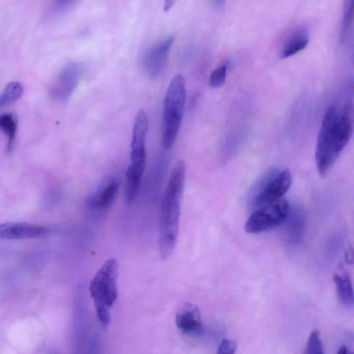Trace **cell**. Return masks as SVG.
Here are the masks:
<instances>
[{
	"label": "cell",
	"mask_w": 354,
	"mask_h": 354,
	"mask_svg": "<svg viewBox=\"0 0 354 354\" xmlns=\"http://www.w3.org/2000/svg\"><path fill=\"white\" fill-rule=\"evenodd\" d=\"M353 129V107L347 101L339 108L331 105L323 118L316 150L317 170L321 177L330 172L351 137Z\"/></svg>",
	"instance_id": "obj_1"
},
{
	"label": "cell",
	"mask_w": 354,
	"mask_h": 354,
	"mask_svg": "<svg viewBox=\"0 0 354 354\" xmlns=\"http://www.w3.org/2000/svg\"><path fill=\"white\" fill-rule=\"evenodd\" d=\"M186 175V166L184 162H178L171 172L162 200L159 248L163 260L172 255L177 242Z\"/></svg>",
	"instance_id": "obj_2"
},
{
	"label": "cell",
	"mask_w": 354,
	"mask_h": 354,
	"mask_svg": "<svg viewBox=\"0 0 354 354\" xmlns=\"http://www.w3.org/2000/svg\"><path fill=\"white\" fill-rule=\"evenodd\" d=\"M118 263L116 258L107 260L92 278L90 293L98 319L106 329L111 323L110 309L118 298Z\"/></svg>",
	"instance_id": "obj_3"
},
{
	"label": "cell",
	"mask_w": 354,
	"mask_h": 354,
	"mask_svg": "<svg viewBox=\"0 0 354 354\" xmlns=\"http://www.w3.org/2000/svg\"><path fill=\"white\" fill-rule=\"evenodd\" d=\"M186 98L185 78L171 80L164 101L162 146L168 150L175 144L183 121Z\"/></svg>",
	"instance_id": "obj_4"
},
{
	"label": "cell",
	"mask_w": 354,
	"mask_h": 354,
	"mask_svg": "<svg viewBox=\"0 0 354 354\" xmlns=\"http://www.w3.org/2000/svg\"><path fill=\"white\" fill-rule=\"evenodd\" d=\"M149 117L144 110L137 114L134 125L130 152V165L126 172L125 192L128 195L138 193L147 165V138Z\"/></svg>",
	"instance_id": "obj_5"
},
{
	"label": "cell",
	"mask_w": 354,
	"mask_h": 354,
	"mask_svg": "<svg viewBox=\"0 0 354 354\" xmlns=\"http://www.w3.org/2000/svg\"><path fill=\"white\" fill-rule=\"evenodd\" d=\"M291 206L285 199H280L255 210L248 219L245 231L250 234L268 231L284 224Z\"/></svg>",
	"instance_id": "obj_6"
},
{
	"label": "cell",
	"mask_w": 354,
	"mask_h": 354,
	"mask_svg": "<svg viewBox=\"0 0 354 354\" xmlns=\"http://www.w3.org/2000/svg\"><path fill=\"white\" fill-rule=\"evenodd\" d=\"M292 181V174L288 170L271 173L266 177L253 197V207L256 210L281 199L290 190Z\"/></svg>",
	"instance_id": "obj_7"
},
{
	"label": "cell",
	"mask_w": 354,
	"mask_h": 354,
	"mask_svg": "<svg viewBox=\"0 0 354 354\" xmlns=\"http://www.w3.org/2000/svg\"><path fill=\"white\" fill-rule=\"evenodd\" d=\"M84 73L81 64L72 62L66 64L61 71L51 94L59 102H67L76 90Z\"/></svg>",
	"instance_id": "obj_8"
},
{
	"label": "cell",
	"mask_w": 354,
	"mask_h": 354,
	"mask_svg": "<svg viewBox=\"0 0 354 354\" xmlns=\"http://www.w3.org/2000/svg\"><path fill=\"white\" fill-rule=\"evenodd\" d=\"M173 42L174 37H169L150 48L144 55L143 65L151 79H158L164 73Z\"/></svg>",
	"instance_id": "obj_9"
},
{
	"label": "cell",
	"mask_w": 354,
	"mask_h": 354,
	"mask_svg": "<svg viewBox=\"0 0 354 354\" xmlns=\"http://www.w3.org/2000/svg\"><path fill=\"white\" fill-rule=\"evenodd\" d=\"M49 231L40 225L27 223L0 225V240H27L46 236Z\"/></svg>",
	"instance_id": "obj_10"
},
{
	"label": "cell",
	"mask_w": 354,
	"mask_h": 354,
	"mask_svg": "<svg viewBox=\"0 0 354 354\" xmlns=\"http://www.w3.org/2000/svg\"><path fill=\"white\" fill-rule=\"evenodd\" d=\"M175 322L177 328L185 334H197L203 330L199 309L190 303H185L180 307Z\"/></svg>",
	"instance_id": "obj_11"
},
{
	"label": "cell",
	"mask_w": 354,
	"mask_h": 354,
	"mask_svg": "<svg viewBox=\"0 0 354 354\" xmlns=\"http://www.w3.org/2000/svg\"><path fill=\"white\" fill-rule=\"evenodd\" d=\"M120 187V181L117 179H112L98 192L91 195L87 204L95 210H105L114 202Z\"/></svg>",
	"instance_id": "obj_12"
},
{
	"label": "cell",
	"mask_w": 354,
	"mask_h": 354,
	"mask_svg": "<svg viewBox=\"0 0 354 354\" xmlns=\"http://www.w3.org/2000/svg\"><path fill=\"white\" fill-rule=\"evenodd\" d=\"M333 280L341 303L351 308L353 306V292L351 277L343 267H338L333 274Z\"/></svg>",
	"instance_id": "obj_13"
},
{
	"label": "cell",
	"mask_w": 354,
	"mask_h": 354,
	"mask_svg": "<svg viewBox=\"0 0 354 354\" xmlns=\"http://www.w3.org/2000/svg\"><path fill=\"white\" fill-rule=\"evenodd\" d=\"M309 42L308 32L305 29L296 31L281 49L280 56L285 59L292 57L305 49Z\"/></svg>",
	"instance_id": "obj_14"
},
{
	"label": "cell",
	"mask_w": 354,
	"mask_h": 354,
	"mask_svg": "<svg viewBox=\"0 0 354 354\" xmlns=\"http://www.w3.org/2000/svg\"><path fill=\"white\" fill-rule=\"evenodd\" d=\"M287 232L290 240L298 244L303 238L305 219L303 212L299 209H290V214L286 222Z\"/></svg>",
	"instance_id": "obj_15"
},
{
	"label": "cell",
	"mask_w": 354,
	"mask_h": 354,
	"mask_svg": "<svg viewBox=\"0 0 354 354\" xmlns=\"http://www.w3.org/2000/svg\"><path fill=\"white\" fill-rule=\"evenodd\" d=\"M18 129V119L12 113L0 115V130L8 136V151L13 150Z\"/></svg>",
	"instance_id": "obj_16"
},
{
	"label": "cell",
	"mask_w": 354,
	"mask_h": 354,
	"mask_svg": "<svg viewBox=\"0 0 354 354\" xmlns=\"http://www.w3.org/2000/svg\"><path fill=\"white\" fill-rule=\"evenodd\" d=\"M23 87L18 82H12L8 85L3 94L0 96V108L16 102L21 98Z\"/></svg>",
	"instance_id": "obj_17"
},
{
	"label": "cell",
	"mask_w": 354,
	"mask_h": 354,
	"mask_svg": "<svg viewBox=\"0 0 354 354\" xmlns=\"http://www.w3.org/2000/svg\"><path fill=\"white\" fill-rule=\"evenodd\" d=\"M353 0H345L344 7V15L341 31V40L344 41L351 29L353 18Z\"/></svg>",
	"instance_id": "obj_18"
},
{
	"label": "cell",
	"mask_w": 354,
	"mask_h": 354,
	"mask_svg": "<svg viewBox=\"0 0 354 354\" xmlns=\"http://www.w3.org/2000/svg\"><path fill=\"white\" fill-rule=\"evenodd\" d=\"M227 74V64L220 66L214 71L209 79V84L212 88H220L226 82Z\"/></svg>",
	"instance_id": "obj_19"
},
{
	"label": "cell",
	"mask_w": 354,
	"mask_h": 354,
	"mask_svg": "<svg viewBox=\"0 0 354 354\" xmlns=\"http://www.w3.org/2000/svg\"><path fill=\"white\" fill-rule=\"evenodd\" d=\"M324 353V348L320 339V333L318 330H314L309 338L305 353L323 354Z\"/></svg>",
	"instance_id": "obj_20"
},
{
	"label": "cell",
	"mask_w": 354,
	"mask_h": 354,
	"mask_svg": "<svg viewBox=\"0 0 354 354\" xmlns=\"http://www.w3.org/2000/svg\"><path fill=\"white\" fill-rule=\"evenodd\" d=\"M238 349L236 341L230 339H223L218 347V353L233 354Z\"/></svg>",
	"instance_id": "obj_21"
},
{
	"label": "cell",
	"mask_w": 354,
	"mask_h": 354,
	"mask_svg": "<svg viewBox=\"0 0 354 354\" xmlns=\"http://www.w3.org/2000/svg\"><path fill=\"white\" fill-rule=\"evenodd\" d=\"M177 2V0H164V11L165 12H170L174 7Z\"/></svg>",
	"instance_id": "obj_22"
},
{
	"label": "cell",
	"mask_w": 354,
	"mask_h": 354,
	"mask_svg": "<svg viewBox=\"0 0 354 354\" xmlns=\"http://www.w3.org/2000/svg\"><path fill=\"white\" fill-rule=\"evenodd\" d=\"M214 4L216 6V8L219 10H223L227 3V0H214Z\"/></svg>",
	"instance_id": "obj_23"
},
{
	"label": "cell",
	"mask_w": 354,
	"mask_h": 354,
	"mask_svg": "<svg viewBox=\"0 0 354 354\" xmlns=\"http://www.w3.org/2000/svg\"><path fill=\"white\" fill-rule=\"evenodd\" d=\"M348 352H349L348 348L346 346H344V345L340 346L339 350H338V353H340V354H346Z\"/></svg>",
	"instance_id": "obj_24"
},
{
	"label": "cell",
	"mask_w": 354,
	"mask_h": 354,
	"mask_svg": "<svg viewBox=\"0 0 354 354\" xmlns=\"http://www.w3.org/2000/svg\"><path fill=\"white\" fill-rule=\"evenodd\" d=\"M68 1L69 0H58V3L61 5L67 4Z\"/></svg>",
	"instance_id": "obj_25"
}]
</instances>
